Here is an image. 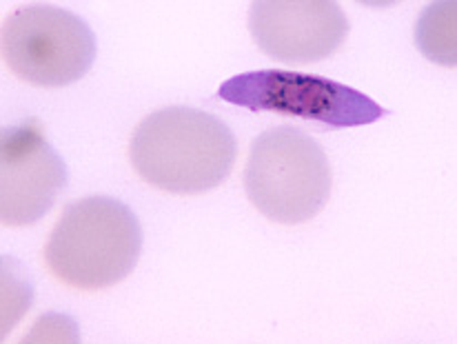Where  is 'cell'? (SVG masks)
<instances>
[{"instance_id":"277c9868","label":"cell","mask_w":457,"mask_h":344,"mask_svg":"<svg viewBox=\"0 0 457 344\" xmlns=\"http://www.w3.org/2000/svg\"><path fill=\"white\" fill-rule=\"evenodd\" d=\"M218 96L236 107L300 118L324 130H353L371 125L388 113L353 87L289 69L237 73L222 82Z\"/></svg>"},{"instance_id":"6da1fadb","label":"cell","mask_w":457,"mask_h":344,"mask_svg":"<svg viewBox=\"0 0 457 344\" xmlns=\"http://www.w3.org/2000/svg\"><path fill=\"white\" fill-rule=\"evenodd\" d=\"M237 158V140L213 113L164 107L136 125L129 140L134 172L160 191L198 196L227 180Z\"/></svg>"},{"instance_id":"ba28073f","label":"cell","mask_w":457,"mask_h":344,"mask_svg":"<svg viewBox=\"0 0 457 344\" xmlns=\"http://www.w3.org/2000/svg\"><path fill=\"white\" fill-rule=\"evenodd\" d=\"M455 13V0L431 3L422 9L418 22H415V45H418L420 54L436 65H457Z\"/></svg>"},{"instance_id":"5b68a950","label":"cell","mask_w":457,"mask_h":344,"mask_svg":"<svg viewBox=\"0 0 457 344\" xmlns=\"http://www.w3.org/2000/svg\"><path fill=\"white\" fill-rule=\"evenodd\" d=\"M3 61L22 82L43 89L70 87L94 67L96 34L76 13L56 4H29L4 21Z\"/></svg>"},{"instance_id":"7a4b0ae2","label":"cell","mask_w":457,"mask_h":344,"mask_svg":"<svg viewBox=\"0 0 457 344\" xmlns=\"http://www.w3.org/2000/svg\"><path fill=\"white\" fill-rule=\"evenodd\" d=\"M143 254V227L125 203L89 196L67 205L52 229L43 258L47 272L78 291L122 282Z\"/></svg>"},{"instance_id":"52a82bcc","label":"cell","mask_w":457,"mask_h":344,"mask_svg":"<svg viewBox=\"0 0 457 344\" xmlns=\"http://www.w3.org/2000/svg\"><path fill=\"white\" fill-rule=\"evenodd\" d=\"M249 29L260 52L287 65L333 56L349 36V21L331 0H258Z\"/></svg>"},{"instance_id":"8992f818","label":"cell","mask_w":457,"mask_h":344,"mask_svg":"<svg viewBox=\"0 0 457 344\" xmlns=\"http://www.w3.org/2000/svg\"><path fill=\"white\" fill-rule=\"evenodd\" d=\"M67 164L36 118L4 127L0 138V222L29 227L49 214L67 185Z\"/></svg>"},{"instance_id":"3957f363","label":"cell","mask_w":457,"mask_h":344,"mask_svg":"<svg viewBox=\"0 0 457 344\" xmlns=\"http://www.w3.org/2000/svg\"><path fill=\"white\" fill-rule=\"evenodd\" d=\"M242 182L264 218L303 224L327 206L333 173L315 138L298 127H273L251 145Z\"/></svg>"}]
</instances>
